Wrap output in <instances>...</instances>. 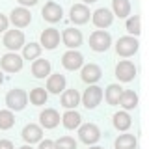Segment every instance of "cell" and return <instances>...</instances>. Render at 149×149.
<instances>
[{
  "mask_svg": "<svg viewBox=\"0 0 149 149\" xmlns=\"http://www.w3.org/2000/svg\"><path fill=\"white\" fill-rule=\"evenodd\" d=\"M110 43H112V37H110L108 32H104V30H95L90 36V47L95 52H104V50H108Z\"/></svg>",
  "mask_w": 149,
  "mask_h": 149,
  "instance_id": "1",
  "label": "cell"
},
{
  "mask_svg": "<svg viewBox=\"0 0 149 149\" xmlns=\"http://www.w3.org/2000/svg\"><path fill=\"white\" fill-rule=\"evenodd\" d=\"M26 101H28V95L24 93V90H11L6 95V104L9 106V110H22L26 106Z\"/></svg>",
  "mask_w": 149,
  "mask_h": 149,
  "instance_id": "2",
  "label": "cell"
},
{
  "mask_svg": "<svg viewBox=\"0 0 149 149\" xmlns=\"http://www.w3.org/2000/svg\"><path fill=\"white\" fill-rule=\"evenodd\" d=\"M138 50V41L130 36H125V37H119L118 39V45H116V52L119 56H132L134 52Z\"/></svg>",
  "mask_w": 149,
  "mask_h": 149,
  "instance_id": "3",
  "label": "cell"
},
{
  "mask_svg": "<svg viewBox=\"0 0 149 149\" xmlns=\"http://www.w3.org/2000/svg\"><path fill=\"white\" fill-rule=\"evenodd\" d=\"M116 77H118L121 82H130L136 77V67H134V63L129 62V60L119 62L118 67H116Z\"/></svg>",
  "mask_w": 149,
  "mask_h": 149,
  "instance_id": "4",
  "label": "cell"
},
{
  "mask_svg": "<svg viewBox=\"0 0 149 149\" xmlns=\"http://www.w3.org/2000/svg\"><path fill=\"white\" fill-rule=\"evenodd\" d=\"M0 65H2L4 71L8 73H15V71H21L22 69V58L15 52H9V54H4L2 60H0Z\"/></svg>",
  "mask_w": 149,
  "mask_h": 149,
  "instance_id": "5",
  "label": "cell"
},
{
  "mask_svg": "<svg viewBox=\"0 0 149 149\" xmlns=\"http://www.w3.org/2000/svg\"><path fill=\"white\" fill-rule=\"evenodd\" d=\"M102 99V90L99 86H90L82 95V102L86 108H95Z\"/></svg>",
  "mask_w": 149,
  "mask_h": 149,
  "instance_id": "6",
  "label": "cell"
},
{
  "mask_svg": "<svg viewBox=\"0 0 149 149\" xmlns=\"http://www.w3.org/2000/svg\"><path fill=\"white\" fill-rule=\"evenodd\" d=\"M78 136H80V140L84 143H95L97 140L101 138V130L97 125H93V123H86V125H82L80 130H78Z\"/></svg>",
  "mask_w": 149,
  "mask_h": 149,
  "instance_id": "7",
  "label": "cell"
},
{
  "mask_svg": "<svg viewBox=\"0 0 149 149\" xmlns=\"http://www.w3.org/2000/svg\"><path fill=\"white\" fill-rule=\"evenodd\" d=\"M84 63V56L77 50H69L62 56V65L67 71H74V69H80Z\"/></svg>",
  "mask_w": 149,
  "mask_h": 149,
  "instance_id": "8",
  "label": "cell"
},
{
  "mask_svg": "<svg viewBox=\"0 0 149 149\" xmlns=\"http://www.w3.org/2000/svg\"><path fill=\"white\" fill-rule=\"evenodd\" d=\"M4 45L8 47L9 50H17L21 47H24V34L21 30H9L4 36Z\"/></svg>",
  "mask_w": 149,
  "mask_h": 149,
  "instance_id": "9",
  "label": "cell"
},
{
  "mask_svg": "<svg viewBox=\"0 0 149 149\" xmlns=\"http://www.w3.org/2000/svg\"><path fill=\"white\" fill-rule=\"evenodd\" d=\"M91 19H93V24H95L97 28H106V26L112 24V21H114V15H112L110 9L99 8V9H97V11L91 15Z\"/></svg>",
  "mask_w": 149,
  "mask_h": 149,
  "instance_id": "10",
  "label": "cell"
},
{
  "mask_svg": "<svg viewBox=\"0 0 149 149\" xmlns=\"http://www.w3.org/2000/svg\"><path fill=\"white\" fill-rule=\"evenodd\" d=\"M63 11H62V6H58L56 2H47L45 8H43V19L49 22H58L62 19Z\"/></svg>",
  "mask_w": 149,
  "mask_h": 149,
  "instance_id": "11",
  "label": "cell"
},
{
  "mask_svg": "<svg viewBox=\"0 0 149 149\" xmlns=\"http://www.w3.org/2000/svg\"><path fill=\"white\" fill-rule=\"evenodd\" d=\"M30 21H32V15H30V11H28V9L17 8V9H13V11H11V22L17 28L28 26V24H30Z\"/></svg>",
  "mask_w": 149,
  "mask_h": 149,
  "instance_id": "12",
  "label": "cell"
},
{
  "mask_svg": "<svg viewBox=\"0 0 149 149\" xmlns=\"http://www.w3.org/2000/svg\"><path fill=\"white\" fill-rule=\"evenodd\" d=\"M71 21L74 24H84V22L90 21V9L84 4H74L71 8Z\"/></svg>",
  "mask_w": 149,
  "mask_h": 149,
  "instance_id": "13",
  "label": "cell"
},
{
  "mask_svg": "<svg viewBox=\"0 0 149 149\" xmlns=\"http://www.w3.org/2000/svg\"><path fill=\"white\" fill-rule=\"evenodd\" d=\"M63 43L69 47V49H77V47L82 45V34L80 30H74V28H65L63 30Z\"/></svg>",
  "mask_w": 149,
  "mask_h": 149,
  "instance_id": "14",
  "label": "cell"
},
{
  "mask_svg": "<svg viewBox=\"0 0 149 149\" xmlns=\"http://www.w3.org/2000/svg\"><path fill=\"white\" fill-rule=\"evenodd\" d=\"M58 43H60V32L56 28H47L41 34V45L45 49H56Z\"/></svg>",
  "mask_w": 149,
  "mask_h": 149,
  "instance_id": "15",
  "label": "cell"
},
{
  "mask_svg": "<svg viewBox=\"0 0 149 149\" xmlns=\"http://www.w3.org/2000/svg\"><path fill=\"white\" fill-rule=\"evenodd\" d=\"M39 119H41V125H43L45 129H54L56 125L60 123V114L52 108H45L41 112Z\"/></svg>",
  "mask_w": 149,
  "mask_h": 149,
  "instance_id": "16",
  "label": "cell"
},
{
  "mask_svg": "<svg viewBox=\"0 0 149 149\" xmlns=\"http://www.w3.org/2000/svg\"><path fill=\"white\" fill-rule=\"evenodd\" d=\"M101 67L99 65H95V63H88V65H84L82 67V80L84 82H88V84H93V82H97L101 78Z\"/></svg>",
  "mask_w": 149,
  "mask_h": 149,
  "instance_id": "17",
  "label": "cell"
},
{
  "mask_svg": "<svg viewBox=\"0 0 149 149\" xmlns=\"http://www.w3.org/2000/svg\"><path fill=\"white\" fill-rule=\"evenodd\" d=\"M41 136H43V130H41V127H37L34 123L26 125V127L22 129V138H24V142H28V143L41 142Z\"/></svg>",
  "mask_w": 149,
  "mask_h": 149,
  "instance_id": "18",
  "label": "cell"
},
{
  "mask_svg": "<svg viewBox=\"0 0 149 149\" xmlns=\"http://www.w3.org/2000/svg\"><path fill=\"white\" fill-rule=\"evenodd\" d=\"M47 90L50 93H60L62 90H65V77L60 73L49 77V82H47Z\"/></svg>",
  "mask_w": 149,
  "mask_h": 149,
  "instance_id": "19",
  "label": "cell"
},
{
  "mask_svg": "<svg viewBox=\"0 0 149 149\" xmlns=\"http://www.w3.org/2000/svg\"><path fill=\"white\" fill-rule=\"evenodd\" d=\"M49 73H50V62L49 60H37L36 58L34 65H32V74L36 78H45Z\"/></svg>",
  "mask_w": 149,
  "mask_h": 149,
  "instance_id": "20",
  "label": "cell"
},
{
  "mask_svg": "<svg viewBox=\"0 0 149 149\" xmlns=\"http://www.w3.org/2000/svg\"><path fill=\"white\" fill-rule=\"evenodd\" d=\"M118 104H121L125 110H130V108H136V104H138V95L134 91H121V97H119V101H118Z\"/></svg>",
  "mask_w": 149,
  "mask_h": 149,
  "instance_id": "21",
  "label": "cell"
},
{
  "mask_svg": "<svg viewBox=\"0 0 149 149\" xmlns=\"http://www.w3.org/2000/svg\"><path fill=\"white\" fill-rule=\"evenodd\" d=\"M78 101H80V95H78L77 90L63 91V95H62V106H65V108H74V106L78 104Z\"/></svg>",
  "mask_w": 149,
  "mask_h": 149,
  "instance_id": "22",
  "label": "cell"
},
{
  "mask_svg": "<svg viewBox=\"0 0 149 149\" xmlns=\"http://www.w3.org/2000/svg\"><path fill=\"white\" fill-rule=\"evenodd\" d=\"M63 125H65V129H77L78 125H80V114L78 112H74V110H71L69 108V112H65L63 114Z\"/></svg>",
  "mask_w": 149,
  "mask_h": 149,
  "instance_id": "23",
  "label": "cell"
},
{
  "mask_svg": "<svg viewBox=\"0 0 149 149\" xmlns=\"http://www.w3.org/2000/svg\"><path fill=\"white\" fill-rule=\"evenodd\" d=\"M112 8H114V13L119 19L127 17L130 13V2L129 0H112Z\"/></svg>",
  "mask_w": 149,
  "mask_h": 149,
  "instance_id": "24",
  "label": "cell"
},
{
  "mask_svg": "<svg viewBox=\"0 0 149 149\" xmlns=\"http://www.w3.org/2000/svg\"><path fill=\"white\" fill-rule=\"evenodd\" d=\"M121 91H123V88L118 86V84H110L108 88H106V102L108 104H118L119 97H121Z\"/></svg>",
  "mask_w": 149,
  "mask_h": 149,
  "instance_id": "25",
  "label": "cell"
},
{
  "mask_svg": "<svg viewBox=\"0 0 149 149\" xmlns=\"http://www.w3.org/2000/svg\"><path fill=\"white\" fill-rule=\"evenodd\" d=\"M130 116L127 114V112H118V114L114 116V127L118 130H127L130 127Z\"/></svg>",
  "mask_w": 149,
  "mask_h": 149,
  "instance_id": "26",
  "label": "cell"
},
{
  "mask_svg": "<svg viewBox=\"0 0 149 149\" xmlns=\"http://www.w3.org/2000/svg\"><path fill=\"white\" fill-rule=\"evenodd\" d=\"M136 147V138L132 134H121L116 140V149H134Z\"/></svg>",
  "mask_w": 149,
  "mask_h": 149,
  "instance_id": "27",
  "label": "cell"
},
{
  "mask_svg": "<svg viewBox=\"0 0 149 149\" xmlns=\"http://www.w3.org/2000/svg\"><path fill=\"white\" fill-rule=\"evenodd\" d=\"M47 97H49V95H47L45 88H34V90L30 91V101H32V104H36V106L45 104Z\"/></svg>",
  "mask_w": 149,
  "mask_h": 149,
  "instance_id": "28",
  "label": "cell"
},
{
  "mask_svg": "<svg viewBox=\"0 0 149 149\" xmlns=\"http://www.w3.org/2000/svg\"><path fill=\"white\" fill-rule=\"evenodd\" d=\"M15 123V116L11 114V110H0V129L8 130Z\"/></svg>",
  "mask_w": 149,
  "mask_h": 149,
  "instance_id": "29",
  "label": "cell"
},
{
  "mask_svg": "<svg viewBox=\"0 0 149 149\" xmlns=\"http://www.w3.org/2000/svg\"><path fill=\"white\" fill-rule=\"evenodd\" d=\"M127 32L129 34H134V36H138L140 32H142V19L138 15H132L127 21Z\"/></svg>",
  "mask_w": 149,
  "mask_h": 149,
  "instance_id": "30",
  "label": "cell"
},
{
  "mask_svg": "<svg viewBox=\"0 0 149 149\" xmlns=\"http://www.w3.org/2000/svg\"><path fill=\"white\" fill-rule=\"evenodd\" d=\"M39 54H41V45H37V43L24 45V58L26 60H36V58H39Z\"/></svg>",
  "mask_w": 149,
  "mask_h": 149,
  "instance_id": "31",
  "label": "cell"
},
{
  "mask_svg": "<svg viewBox=\"0 0 149 149\" xmlns=\"http://www.w3.org/2000/svg\"><path fill=\"white\" fill-rule=\"evenodd\" d=\"M56 149H77V142L71 136H62L58 142H54Z\"/></svg>",
  "mask_w": 149,
  "mask_h": 149,
  "instance_id": "32",
  "label": "cell"
},
{
  "mask_svg": "<svg viewBox=\"0 0 149 149\" xmlns=\"http://www.w3.org/2000/svg\"><path fill=\"white\" fill-rule=\"evenodd\" d=\"M39 149H56V147H54V142H52V140H41Z\"/></svg>",
  "mask_w": 149,
  "mask_h": 149,
  "instance_id": "33",
  "label": "cell"
},
{
  "mask_svg": "<svg viewBox=\"0 0 149 149\" xmlns=\"http://www.w3.org/2000/svg\"><path fill=\"white\" fill-rule=\"evenodd\" d=\"M4 30H8V19L0 13V32H4Z\"/></svg>",
  "mask_w": 149,
  "mask_h": 149,
  "instance_id": "34",
  "label": "cell"
},
{
  "mask_svg": "<svg viewBox=\"0 0 149 149\" xmlns=\"http://www.w3.org/2000/svg\"><path fill=\"white\" fill-rule=\"evenodd\" d=\"M0 149H13V143L9 140H0Z\"/></svg>",
  "mask_w": 149,
  "mask_h": 149,
  "instance_id": "35",
  "label": "cell"
},
{
  "mask_svg": "<svg viewBox=\"0 0 149 149\" xmlns=\"http://www.w3.org/2000/svg\"><path fill=\"white\" fill-rule=\"evenodd\" d=\"M19 2L22 6H34V4H37V0H19Z\"/></svg>",
  "mask_w": 149,
  "mask_h": 149,
  "instance_id": "36",
  "label": "cell"
},
{
  "mask_svg": "<svg viewBox=\"0 0 149 149\" xmlns=\"http://www.w3.org/2000/svg\"><path fill=\"white\" fill-rule=\"evenodd\" d=\"M86 4H93V2H97V0H84Z\"/></svg>",
  "mask_w": 149,
  "mask_h": 149,
  "instance_id": "37",
  "label": "cell"
},
{
  "mask_svg": "<svg viewBox=\"0 0 149 149\" xmlns=\"http://www.w3.org/2000/svg\"><path fill=\"white\" fill-rule=\"evenodd\" d=\"M21 149H32V147H30V146H22Z\"/></svg>",
  "mask_w": 149,
  "mask_h": 149,
  "instance_id": "38",
  "label": "cell"
},
{
  "mask_svg": "<svg viewBox=\"0 0 149 149\" xmlns=\"http://www.w3.org/2000/svg\"><path fill=\"white\" fill-rule=\"evenodd\" d=\"M2 80H4V77H2V73H0V84H2Z\"/></svg>",
  "mask_w": 149,
  "mask_h": 149,
  "instance_id": "39",
  "label": "cell"
},
{
  "mask_svg": "<svg viewBox=\"0 0 149 149\" xmlns=\"http://www.w3.org/2000/svg\"><path fill=\"white\" fill-rule=\"evenodd\" d=\"M91 149H102V147H91Z\"/></svg>",
  "mask_w": 149,
  "mask_h": 149,
  "instance_id": "40",
  "label": "cell"
}]
</instances>
